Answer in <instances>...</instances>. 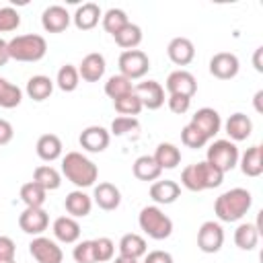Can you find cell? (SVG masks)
<instances>
[{"mask_svg":"<svg viewBox=\"0 0 263 263\" xmlns=\"http://www.w3.org/2000/svg\"><path fill=\"white\" fill-rule=\"evenodd\" d=\"M72 257H74L76 263H97L92 240H82V242H78V245L74 247V251H72Z\"/></svg>","mask_w":263,"mask_h":263,"instance_id":"44","label":"cell"},{"mask_svg":"<svg viewBox=\"0 0 263 263\" xmlns=\"http://www.w3.org/2000/svg\"><path fill=\"white\" fill-rule=\"evenodd\" d=\"M70 21H72L70 12L64 6H60V4L47 6L43 10V14H41V27L47 33H62V31H66L68 25H70Z\"/></svg>","mask_w":263,"mask_h":263,"instance_id":"16","label":"cell"},{"mask_svg":"<svg viewBox=\"0 0 263 263\" xmlns=\"http://www.w3.org/2000/svg\"><path fill=\"white\" fill-rule=\"evenodd\" d=\"M144 257V263H173V255L166 251H150Z\"/></svg>","mask_w":263,"mask_h":263,"instance_id":"47","label":"cell"},{"mask_svg":"<svg viewBox=\"0 0 263 263\" xmlns=\"http://www.w3.org/2000/svg\"><path fill=\"white\" fill-rule=\"evenodd\" d=\"M140 127V121L136 117H125V115H119L111 121V132L113 136H125L129 132H136Z\"/></svg>","mask_w":263,"mask_h":263,"instance_id":"43","label":"cell"},{"mask_svg":"<svg viewBox=\"0 0 263 263\" xmlns=\"http://www.w3.org/2000/svg\"><path fill=\"white\" fill-rule=\"evenodd\" d=\"M189 123L195 125L208 140H212V138L220 132V127H222L220 113H218L216 109H212V107H201V109H197V111L191 115V121H189Z\"/></svg>","mask_w":263,"mask_h":263,"instance_id":"15","label":"cell"},{"mask_svg":"<svg viewBox=\"0 0 263 263\" xmlns=\"http://www.w3.org/2000/svg\"><path fill=\"white\" fill-rule=\"evenodd\" d=\"M49 226V216L43 208H25L18 216V228L25 234L41 236Z\"/></svg>","mask_w":263,"mask_h":263,"instance_id":"10","label":"cell"},{"mask_svg":"<svg viewBox=\"0 0 263 263\" xmlns=\"http://www.w3.org/2000/svg\"><path fill=\"white\" fill-rule=\"evenodd\" d=\"M240 70V62L230 51L214 53L210 60V74L218 80H232Z\"/></svg>","mask_w":263,"mask_h":263,"instance_id":"11","label":"cell"},{"mask_svg":"<svg viewBox=\"0 0 263 263\" xmlns=\"http://www.w3.org/2000/svg\"><path fill=\"white\" fill-rule=\"evenodd\" d=\"M64 208H66V212H68L72 218H84V216H88L90 210H92V197L86 195L82 189H74V191H70V193L66 195Z\"/></svg>","mask_w":263,"mask_h":263,"instance_id":"24","label":"cell"},{"mask_svg":"<svg viewBox=\"0 0 263 263\" xmlns=\"http://www.w3.org/2000/svg\"><path fill=\"white\" fill-rule=\"evenodd\" d=\"M261 53H263V47H257V49H255V55H253V64H255V70H257V72H263V66H261Z\"/></svg>","mask_w":263,"mask_h":263,"instance_id":"50","label":"cell"},{"mask_svg":"<svg viewBox=\"0 0 263 263\" xmlns=\"http://www.w3.org/2000/svg\"><path fill=\"white\" fill-rule=\"evenodd\" d=\"M51 230H53V236L60 242H64V245H72V242H76L80 238V224L72 216H60V218H55Z\"/></svg>","mask_w":263,"mask_h":263,"instance_id":"22","label":"cell"},{"mask_svg":"<svg viewBox=\"0 0 263 263\" xmlns=\"http://www.w3.org/2000/svg\"><path fill=\"white\" fill-rule=\"evenodd\" d=\"M238 158H240V171H242V175L255 179V177H259L263 173V148L259 144L247 148V152L242 156H238Z\"/></svg>","mask_w":263,"mask_h":263,"instance_id":"25","label":"cell"},{"mask_svg":"<svg viewBox=\"0 0 263 263\" xmlns=\"http://www.w3.org/2000/svg\"><path fill=\"white\" fill-rule=\"evenodd\" d=\"M166 55L175 66H187L195 58V45L187 37H175L166 45Z\"/></svg>","mask_w":263,"mask_h":263,"instance_id":"17","label":"cell"},{"mask_svg":"<svg viewBox=\"0 0 263 263\" xmlns=\"http://www.w3.org/2000/svg\"><path fill=\"white\" fill-rule=\"evenodd\" d=\"M113 39H115V43H117L119 47H123L125 51H127V49H136V47L142 43V29H140V25H136V23H127L121 31H117V33L113 35Z\"/></svg>","mask_w":263,"mask_h":263,"instance_id":"33","label":"cell"},{"mask_svg":"<svg viewBox=\"0 0 263 263\" xmlns=\"http://www.w3.org/2000/svg\"><path fill=\"white\" fill-rule=\"evenodd\" d=\"M33 181L41 185L45 191H55L62 185V175L51 164H41L33 171Z\"/></svg>","mask_w":263,"mask_h":263,"instance_id":"32","label":"cell"},{"mask_svg":"<svg viewBox=\"0 0 263 263\" xmlns=\"http://www.w3.org/2000/svg\"><path fill=\"white\" fill-rule=\"evenodd\" d=\"M113 263H138V259H132V257H123V255H119V257H115V259H113Z\"/></svg>","mask_w":263,"mask_h":263,"instance_id":"51","label":"cell"},{"mask_svg":"<svg viewBox=\"0 0 263 263\" xmlns=\"http://www.w3.org/2000/svg\"><path fill=\"white\" fill-rule=\"evenodd\" d=\"M181 195V185L177 181L164 179V181H154L150 185V197L154 199V203L158 205H168L175 203Z\"/></svg>","mask_w":263,"mask_h":263,"instance_id":"19","label":"cell"},{"mask_svg":"<svg viewBox=\"0 0 263 263\" xmlns=\"http://www.w3.org/2000/svg\"><path fill=\"white\" fill-rule=\"evenodd\" d=\"M0 263H14V259L12 261H0Z\"/></svg>","mask_w":263,"mask_h":263,"instance_id":"53","label":"cell"},{"mask_svg":"<svg viewBox=\"0 0 263 263\" xmlns=\"http://www.w3.org/2000/svg\"><path fill=\"white\" fill-rule=\"evenodd\" d=\"M25 90H27L29 99L41 103V101H45V99L51 97V92H53V80H51L49 76H43V74L31 76V78L27 80V88H25Z\"/></svg>","mask_w":263,"mask_h":263,"instance_id":"28","label":"cell"},{"mask_svg":"<svg viewBox=\"0 0 263 263\" xmlns=\"http://www.w3.org/2000/svg\"><path fill=\"white\" fill-rule=\"evenodd\" d=\"M117 66H119L121 76H125L129 80H140L150 70V58L142 49H127V51H121Z\"/></svg>","mask_w":263,"mask_h":263,"instance_id":"7","label":"cell"},{"mask_svg":"<svg viewBox=\"0 0 263 263\" xmlns=\"http://www.w3.org/2000/svg\"><path fill=\"white\" fill-rule=\"evenodd\" d=\"M164 88L168 90V95H183V97L193 99V95L197 92V80L191 72L179 68L166 76Z\"/></svg>","mask_w":263,"mask_h":263,"instance_id":"12","label":"cell"},{"mask_svg":"<svg viewBox=\"0 0 263 263\" xmlns=\"http://www.w3.org/2000/svg\"><path fill=\"white\" fill-rule=\"evenodd\" d=\"M253 205V195L251 191L242 187H234L224 191L222 195L216 197L214 201V214L222 222H238L240 218L247 216V212Z\"/></svg>","mask_w":263,"mask_h":263,"instance_id":"1","label":"cell"},{"mask_svg":"<svg viewBox=\"0 0 263 263\" xmlns=\"http://www.w3.org/2000/svg\"><path fill=\"white\" fill-rule=\"evenodd\" d=\"M23 101V90L0 76V107L2 109H14Z\"/></svg>","mask_w":263,"mask_h":263,"instance_id":"37","label":"cell"},{"mask_svg":"<svg viewBox=\"0 0 263 263\" xmlns=\"http://www.w3.org/2000/svg\"><path fill=\"white\" fill-rule=\"evenodd\" d=\"M29 253L37 263H62L64 261L62 249L58 247L55 240L47 236H35L29 242Z\"/></svg>","mask_w":263,"mask_h":263,"instance_id":"9","label":"cell"},{"mask_svg":"<svg viewBox=\"0 0 263 263\" xmlns=\"http://www.w3.org/2000/svg\"><path fill=\"white\" fill-rule=\"evenodd\" d=\"M132 171H134V177L140 179V181H158V177H160V173H162V168L156 164L154 156H150V154L138 156V158L134 160Z\"/></svg>","mask_w":263,"mask_h":263,"instance_id":"27","label":"cell"},{"mask_svg":"<svg viewBox=\"0 0 263 263\" xmlns=\"http://www.w3.org/2000/svg\"><path fill=\"white\" fill-rule=\"evenodd\" d=\"M259 242V224L253 222H242L234 230V245L240 251H253Z\"/></svg>","mask_w":263,"mask_h":263,"instance_id":"30","label":"cell"},{"mask_svg":"<svg viewBox=\"0 0 263 263\" xmlns=\"http://www.w3.org/2000/svg\"><path fill=\"white\" fill-rule=\"evenodd\" d=\"M261 97H263V90H257V92H255V109H257L259 113L263 111V109H261Z\"/></svg>","mask_w":263,"mask_h":263,"instance_id":"52","label":"cell"},{"mask_svg":"<svg viewBox=\"0 0 263 263\" xmlns=\"http://www.w3.org/2000/svg\"><path fill=\"white\" fill-rule=\"evenodd\" d=\"M78 142H80V146H82L86 152L99 154V152H103V150L109 146L111 134H109V129H105V127H101V125H88V127H84V129L80 132Z\"/></svg>","mask_w":263,"mask_h":263,"instance_id":"14","label":"cell"},{"mask_svg":"<svg viewBox=\"0 0 263 263\" xmlns=\"http://www.w3.org/2000/svg\"><path fill=\"white\" fill-rule=\"evenodd\" d=\"M16 255V245L10 236L0 234V261H12Z\"/></svg>","mask_w":263,"mask_h":263,"instance_id":"46","label":"cell"},{"mask_svg":"<svg viewBox=\"0 0 263 263\" xmlns=\"http://www.w3.org/2000/svg\"><path fill=\"white\" fill-rule=\"evenodd\" d=\"M21 201L25 203V208H43L45 199H47V191L37 185L35 181H29L21 187Z\"/></svg>","mask_w":263,"mask_h":263,"instance_id":"34","label":"cell"},{"mask_svg":"<svg viewBox=\"0 0 263 263\" xmlns=\"http://www.w3.org/2000/svg\"><path fill=\"white\" fill-rule=\"evenodd\" d=\"M14 138V129H12V123L6 121V119H0V146H6L10 144Z\"/></svg>","mask_w":263,"mask_h":263,"instance_id":"48","label":"cell"},{"mask_svg":"<svg viewBox=\"0 0 263 263\" xmlns=\"http://www.w3.org/2000/svg\"><path fill=\"white\" fill-rule=\"evenodd\" d=\"M129 92H134V84H132L129 78H125L121 74H113V76L107 78V82H105V95L109 99L115 101V99H121V97H125Z\"/></svg>","mask_w":263,"mask_h":263,"instance_id":"36","label":"cell"},{"mask_svg":"<svg viewBox=\"0 0 263 263\" xmlns=\"http://www.w3.org/2000/svg\"><path fill=\"white\" fill-rule=\"evenodd\" d=\"M35 150H37V156L41 160L53 162L62 156V140L55 134H43V136H39V140L35 144Z\"/></svg>","mask_w":263,"mask_h":263,"instance_id":"26","label":"cell"},{"mask_svg":"<svg viewBox=\"0 0 263 263\" xmlns=\"http://www.w3.org/2000/svg\"><path fill=\"white\" fill-rule=\"evenodd\" d=\"M205 160L220 173H228L238 164V148L230 140H214L205 152Z\"/></svg>","mask_w":263,"mask_h":263,"instance_id":"6","label":"cell"},{"mask_svg":"<svg viewBox=\"0 0 263 263\" xmlns=\"http://www.w3.org/2000/svg\"><path fill=\"white\" fill-rule=\"evenodd\" d=\"M92 201L105 210V212H113L119 208L121 203V191L113 185V183H99L92 191Z\"/></svg>","mask_w":263,"mask_h":263,"instance_id":"20","label":"cell"},{"mask_svg":"<svg viewBox=\"0 0 263 263\" xmlns=\"http://www.w3.org/2000/svg\"><path fill=\"white\" fill-rule=\"evenodd\" d=\"M101 18H103L101 6L95 4V2H84L82 6L76 8V12H74V16H72L76 29H80V31H90V29H95Z\"/></svg>","mask_w":263,"mask_h":263,"instance_id":"23","label":"cell"},{"mask_svg":"<svg viewBox=\"0 0 263 263\" xmlns=\"http://www.w3.org/2000/svg\"><path fill=\"white\" fill-rule=\"evenodd\" d=\"M101 21H103V29H105L107 33H111V35H115L117 31H121V29L129 23L125 10H121V8H109V10L103 14Z\"/></svg>","mask_w":263,"mask_h":263,"instance_id":"38","label":"cell"},{"mask_svg":"<svg viewBox=\"0 0 263 263\" xmlns=\"http://www.w3.org/2000/svg\"><path fill=\"white\" fill-rule=\"evenodd\" d=\"M92 245H95V259H97V263H105V261L113 259L115 242L109 236H99V238L92 240Z\"/></svg>","mask_w":263,"mask_h":263,"instance_id":"41","label":"cell"},{"mask_svg":"<svg viewBox=\"0 0 263 263\" xmlns=\"http://www.w3.org/2000/svg\"><path fill=\"white\" fill-rule=\"evenodd\" d=\"M154 160H156V164L164 171V168H177L179 166V162H181V150L175 146V144H171V142H160L158 146H156V150H154Z\"/></svg>","mask_w":263,"mask_h":263,"instance_id":"29","label":"cell"},{"mask_svg":"<svg viewBox=\"0 0 263 263\" xmlns=\"http://www.w3.org/2000/svg\"><path fill=\"white\" fill-rule=\"evenodd\" d=\"M117 249H119V255L132 257V259H140V257H144L148 253V247H146L144 236H140L136 232L123 234L121 240H119V245H117Z\"/></svg>","mask_w":263,"mask_h":263,"instance_id":"31","label":"cell"},{"mask_svg":"<svg viewBox=\"0 0 263 263\" xmlns=\"http://www.w3.org/2000/svg\"><path fill=\"white\" fill-rule=\"evenodd\" d=\"M8 60H10V55H8V41H4V39L0 37V68L6 66Z\"/></svg>","mask_w":263,"mask_h":263,"instance_id":"49","label":"cell"},{"mask_svg":"<svg viewBox=\"0 0 263 263\" xmlns=\"http://www.w3.org/2000/svg\"><path fill=\"white\" fill-rule=\"evenodd\" d=\"M166 101H168V109L173 113H177V115L187 113L189 107H191V99L189 97H183V95H168Z\"/></svg>","mask_w":263,"mask_h":263,"instance_id":"45","label":"cell"},{"mask_svg":"<svg viewBox=\"0 0 263 263\" xmlns=\"http://www.w3.org/2000/svg\"><path fill=\"white\" fill-rule=\"evenodd\" d=\"M55 84L60 90L64 92H74L80 84V74H78V68L72 66V64H64L60 70H58V76H55Z\"/></svg>","mask_w":263,"mask_h":263,"instance_id":"35","label":"cell"},{"mask_svg":"<svg viewBox=\"0 0 263 263\" xmlns=\"http://www.w3.org/2000/svg\"><path fill=\"white\" fill-rule=\"evenodd\" d=\"M105 70H107V62L101 53L92 51V53H86L78 66V74L82 80L86 82H99L103 76H105Z\"/></svg>","mask_w":263,"mask_h":263,"instance_id":"18","label":"cell"},{"mask_svg":"<svg viewBox=\"0 0 263 263\" xmlns=\"http://www.w3.org/2000/svg\"><path fill=\"white\" fill-rule=\"evenodd\" d=\"M224 129L230 138V142H242L247 140L251 134H253V121L249 115L245 113H232L226 123H224Z\"/></svg>","mask_w":263,"mask_h":263,"instance_id":"21","label":"cell"},{"mask_svg":"<svg viewBox=\"0 0 263 263\" xmlns=\"http://www.w3.org/2000/svg\"><path fill=\"white\" fill-rule=\"evenodd\" d=\"M138 224L140 230H144V234H148L154 240H164L173 234V220L158 205L142 208L138 216Z\"/></svg>","mask_w":263,"mask_h":263,"instance_id":"5","label":"cell"},{"mask_svg":"<svg viewBox=\"0 0 263 263\" xmlns=\"http://www.w3.org/2000/svg\"><path fill=\"white\" fill-rule=\"evenodd\" d=\"M62 173L64 177L76 185L78 189H86V187H92L95 181L99 179V168L97 164L86 158L82 152H68L64 158H62Z\"/></svg>","mask_w":263,"mask_h":263,"instance_id":"2","label":"cell"},{"mask_svg":"<svg viewBox=\"0 0 263 263\" xmlns=\"http://www.w3.org/2000/svg\"><path fill=\"white\" fill-rule=\"evenodd\" d=\"M47 53V41L41 35H16L8 41V55L16 62H39Z\"/></svg>","mask_w":263,"mask_h":263,"instance_id":"4","label":"cell"},{"mask_svg":"<svg viewBox=\"0 0 263 263\" xmlns=\"http://www.w3.org/2000/svg\"><path fill=\"white\" fill-rule=\"evenodd\" d=\"M222 245H224V230H222V226L218 222H214V220L203 222L199 226V230H197V249L201 253L212 255V253H218L222 249Z\"/></svg>","mask_w":263,"mask_h":263,"instance_id":"8","label":"cell"},{"mask_svg":"<svg viewBox=\"0 0 263 263\" xmlns=\"http://www.w3.org/2000/svg\"><path fill=\"white\" fill-rule=\"evenodd\" d=\"M134 92L138 95V99L142 101V107L144 109H150V111H156L164 105V88L160 82L156 80H144V82H138L134 86Z\"/></svg>","mask_w":263,"mask_h":263,"instance_id":"13","label":"cell"},{"mask_svg":"<svg viewBox=\"0 0 263 263\" xmlns=\"http://www.w3.org/2000/svg\"><path fill=\"white\" fill-rule=\"evenodd\" d=\"M222 179H224V173H220L208 160L197 162V164H187L181 171V185L189 191L216 189V187L222 185Z\"/></svg>","mask_w":263,"mask_h":263,"instance_id":"3","label":"cell"},{"mask_svg":"<svg viewBox=\"0 0 263 263\" xmlns=\"http://www.w3.org/2000/svg\"><path fill=\"white\" fill-rule=\"evenodd\" d=\"M113 107H115V111L119 113V115H125V117H136L144 107H142V101L138 99V95L136 92H129V95H125V97H121V99H115L113 101Z\"/></svg>","mask_w":263,"mask_h":263,"instance_id":"39","label":"cell"},{"mask_svg":"<svg viewBox=\"0 0 263 263\" xmlns=\"http://www.w3.org/2000/svg\"><path fill=\"white\" fill-rule=\"evenodd\" d=\"M181 142L187 146V148H203L210 140L195 127V125H191V123H187L183 129H181Z\"/></svg>","mask_w":263,"mask_h":263,"instance_id":"40","label":"cell"},{"mask_svg":"<svg viewBox=\"0 0 263 263\" xmlns=\"http://www.w3.org/2000/svg\"><path fill=\"white\" fill-rule=\"evenodd\" d=\"M21 27V14L12 6L0 8V33H10Z\"/></svg>","mask_w":263,"mask_h":263,"instance_id":"42","label":"cell"}]
</instances>
